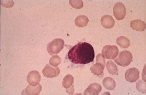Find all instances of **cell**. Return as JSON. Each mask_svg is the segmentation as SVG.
I'll list each match as a JSON object with an SVG mask.
<instances>
[{"label": "cell", "instance_id": "3", "mask_svg": "<svg viewBox=\"0 0 146 95\" xmlns=\"http://www.w3.org/2000/svg\"><path fill=\"white\" fill-rule=\"evenodd\" d=\"M65 42L61 39H56L50 42L47 45V51L50 55L58 54L63 49Z\"/></svg>", "mask_w": 146, "mask_h": 95}, {"label": "cell", "instance_id": "5", "mask_svg": "<svg viewBox=\"0 0 146 95\" xmlns=\"http://www.w3.org/2000/svg\"><path fill=\"white\" fill-rule=\"evenodd\" d=\"M113 14L117 20H123L126 15V8L124 4L121 2L115 4L113 8Z\"/></svg>", "mask_w": 146, "mask_h": 95}, {"label": "cell", "instance_id": "18", "mask_svg": "<svg viewBox=\"0 0 146 95\" xmlns=\"http://www.w3.org/2000/svg\"><path fill=\"white\" fill-rule=\"evenodd\" d=\"M74 82L73 76L71 74L67 75L62 80V86L65 88H70L73 85Z\"/></svg>", "mask_w": 146, "mask_h": 95}, {"label": "cell", "instance_id": "10", "mask_svg": "<svg viewBox=\"0 0 146 95\" xmlns=\"http://www.w3.org/2000/svg\"><path fill=\"white\" fill-rule=\"evenodd\" d=\"M41 91L42 86L40 84H38L37 86H32L29 85V86H27V88L23 91V93L25 92V94H24L28 95H38L40 94Z\"/></svg>", "mask_w": 146, "mask_h": 95}, {"label": "cell", "instance_id": "13", "mask_svg": "<svg viewBox=\"0 0 146 95\" xmlns=\"http://www.w3.org/2000/svg\"><path fill=\"white\" fill-rule=\"evenodd\" d=\"M105 67L101 64L96 63L93 64L90 67L91 72L95 75H97L100 78H102L104 75V70Z\"/></svg>", "mask_w": 146, "mask_h": 95}, {"label": "cell", "instance_id": "21", "mask_svg": "<svg viewBox=\"0 0 146 95\" xmlns=\"http://www.w3.org/2000/svg\"><path fill=\"white\" fill-rule=\"evenodd\" d=\"M70 5L76 9H80L83 7V2L82 0H70Z\"/></svg>", "mask_w": 146, "mask_h": 95}, {"label": "cell", "instance_id": "6", "mask_svg": "<svg viewBox=\"0 0 146 95\" xmlns=\"http://www.w3.org/2000/svg\"><path fill=\"white\" fill-rule=\"evenodd\" d=\"M60 73V70L58 67H52L49 64H46L42 70V73L44 76L49 78H53L58 76Z\"/></svg>", "mask_w": 146, "mask_h": 95}, {"label": "cell", "instance_id": "4", "mask_svg": "<svg viewBox=\"0 0 146 95\" xmlns=\"http://www.w3.org/2000/svg\"><path fill=\"white\" fill-rule=\"evenodd\" d=\"M102 54L108 60H114L118 55L119 50L115 45H106L102 50Z\"/></svg>", "mask_w": 146, "mask_h": 95}, {"label": "cell", "instance_id": "16", "mask_svg": "<svg viewBox=\"0 0 146 95\" xmlns=\"http://www.w3.org/2000/svg\"><path fill=\"white\" fill-rule=\"evenodd\" d=\"M107 70L110 74L112 75H115L118 73V67L115 63L111 60H110L107 62Z\"/></svg>", "mask_w": 146, "mask_h": 95}, {"label": "cell", "instance_id": "8", "mask_svg": "<svg viewBox=\"0 0 146 95\" xmlns=\"http://www.w3.org/2000/svg\"><path fill=\"white\" fill-rule=\"evenodd\" d=\"M40 75L38 71L33 70L30 72L27 77V81L29 85L32 86H37L40 84Z\"/></svg>", "mask_w": 146, "mask_h": 95}, {"label": "cell", "instance_id": "7", "mask_svg": "<svg viewBox=\"0 0 146 95\" xmlns=\"http://www.w3.org/2000/svg\"><path fill=\"white\" fill-rule=\"evenodd\" d=\"M126 81L129 82H134L139 79V70L136 68H129L125 74Z\"/></svg>", "mask_w": 146, "mask_h": 95}, {"label": "cell", "instance_id": "12", "mask_svg": "<svg viewBox=\"0 0 146 95\" xmlns=\"http://www.w3.org/2000/svg\"><path fill=\"white\" fill-rule=\"evenodd\" d=\"M130 27L135 30L138 31H143L146 29V23L139 19L133 20L130 23Z\"/></svg>", "mask_w": 146, "mask_h": 95}, {"label": "cell", "instance_id": "15", "mask_svg": "<svg viewBox=\"0 0 146 95\" xmlns=\"http://www.w3.org/2000/svg\"><path fill=\"white\" fill-rule=\"evenodd\" d=\"M102 84L104 87L108 90H113L116 86L115 82L114 80V79L111 77L105 78L103 80Z\"/></svg>", "mask_w": 146, "mask_h": 95}, {"label": "cell", "instance_id": "11", "mask_svg": "<svg viewBox=\"0 0 146 95\" xmlns=\"http://www.w3.org/2000/svg\"><path fill=\"white\" fill-rule=\"evenodd\" d=\"M101 23L102 26L106 29H111L114 27L115 21L113 19V17L109 15H104L101 19Z\"/></svg>", "mask_w": 146, "mask_h": 95}, {"label": "cell", "instance_id": "2", "mask_svg": "<svg viewBox=\"0 0 146 95\" xmlns=\"http://www.w3.org/2000/svg\"><path fill=\"white\" fill-rule=\"evenodd\" d=\"M117 58L114 59V61L118 66L125 67L128 66L133 61V56L131 53L126 50L121 51Z\"/></svg>", "mask_w": 146, "mask_h": 95}, {"label": "cell", "instance_id": "14", "mask_svg": "<svg viewBox=\"0 0 146 95\" xmlns=\"http://www.w3.org/2000/svg\"><path fill=\"white\" fill-rule=\"evenodd\" d=\"M88 23L89 19L86 15H80L78 16L75 19V24L78 27H85L88 25Z\"/></svg>", "mask_w": 146, "mask_h": 95}, {"label": "cell", "instance_id": "20", "mask_svg": "<svg viewBox=\"0 0 146 95\" xmlns=\"http://www.w3.org/2000/svg\"><path fill=\"white\" fill-rule=\"evenodd\" d=\"M61 63V59L59 56L55 55L52 57L49 60L50 64L53 67H58Z\"/></svg>", "mask_w": 146, "mask_h": 95}, {"label": "cell", "instance_id": "19", "mask_svg": "<svg viewBox=\"0 0 146 95\" xmlns=\"http://www.w3.org/2000/svg\"><path fill=\"white\" fill-rule=\"evenodd\" d=\"M136 87L137 90L142 94H146V82H143L142 80H139L136 82Z\"/></svg>", "mask_w": 146, "mask_h": 95}, {"label": "cell", "instance_id": "9", "mask_svg": "<svg viewBox=\"0 0 146 95\" xmlns=\"http://www.w3.org/2000/svg\"><path fill=\"white\" fill-rule=\"evenodd\" d=\"M102 90V87L98 83L91 84L84 91V95H98Z\"/></svg>", "mask_w": 146, "mask_h": 95}, {"label": "cell", "instance_id": "17", "mask_svg": "<svg viewBox=\"0 0 146 95\" xmlns=\"http://www.w3.org/2000/svg\"><path fill=\"white\" fill-rule=\"evenodd\" d=\"M117 43L123 48H128L130 45V41L125 36H120L117 39Z\"/></svg>", "mask_w": 146, "mask_h": 95}, {"label": "cell", "instance_id": "23", "mask_svg": "<svg viewBox=\"0 0 146 95\" xmlns=\"http://www.w3.org/2000/svg\"><path fill=\"white\" fill-rule=\"evenodd\" d=\"M1 5L6 8H11L14 6L13 1H1Z\"/></svg>", "mask_w": 146, "mask_h": 95}, {"label": "cell", "instance_id": "1", "mask_svg": "<svg viewBox=\"0 0 146 95\" xmlns=\"http://www.w3.org/2000/svg\"><path fill=\"white\" fill-rule=\"evenodd\" d=\"M68 58L74 64H86L93 62L95 58V51L90 43L80 42L69 50Z\"/></svg>", "mask_w": 146, "mask_h": 95}, {"label": "cell", "instance_id": "22", "mask_svg": "<svg viewBox=\"0 0 146 95\" xmlns=\"http://www.w3.org/2000/svg\"><path fill=\"white\" fill-rule=\"evenodd\" d=\"M96 63H99L102 64L104 67L106 66V60L105 57L102 54H98L96 58Z\"/></svg>", "mask_w": 146, "mask_h": 95}, {"label": "cell", "instance_id": "24", "mask_svg": "<svg viewBox=\"0 0 146 95\" xmlns=\"http://www.w3.org/2000/svg\"><path fill=\"white\" fill-rule=\"evenodd\" d=\"M74 85H72V86L71 87H70V88H66V91L69 94V95H72L73 94V92H74Z\"/></svg>", "mask_w": 146, "mask_h": 95}]
</instances>
